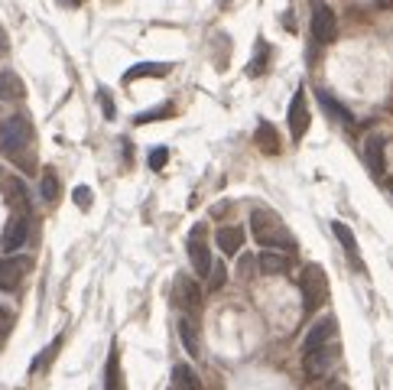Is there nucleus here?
Wrapping results in <instances>:
<instances>
[{
    "mask_svg": "<svg viewBox=\"0 0 393 390\" xmlns=\"http://www.w3.org/2000/svg\"><path fill=\"white\" fill-rule=\"evenodd\" d=\"M250 231H254V237L260 241L263 247H270V251H296V237L289 234V228H286V222L279 218L277 212H270V208H254L250 212Z\"/></svg>",
    "mask_w": 393,
    "mask_h": 390,
    "instance_id": "1",
    "label": "nucleus"
},
{
    "mask_svg": "<svg viewBox=\"0 0 393 390\" xmlns=\"http://www.w3.org/2000/svg\"><path fill=\"white\" fill-rule=\"evenodd\" d=\"M299 293H302V309L306 313H316L319 306L328 296V276L319 264H306L299 273Z\"/></svg>",
    "mask_w": 393,
    "mask_h": 390,
    "instance_id": "2",
    "label": "nucleus"
},
{
    "mask_svg": "<svg viewBox=\"0 0 393 390\" xmlns=\"http://www.w3.org/2000/svg\"><path fill=\"white\" fill-rule=\"evenodd\" d=\"M30 143H33V127L26 117H10V121L0 124V150L7 156L20 160V153H26Z\"/></svg>",
    "mask_w": 393,
    "mask_h": 390,
    "instance_id": "3",
    "label": "nucleus"
},
{
    "mask_svg": "<svg viewBox=\"0 0 393 390\" xmlns=\"http://www.w3.org/2000/svg\"><path fill=\"white\" fill-rule=\"evenodd\" d=\"M189 260H192V270L199 280H205V276L211 273V247H209V231H205V224H195L192 234H189Z\"/></svg>",
    "mask_w": 393,
    "mask_h": 390,
    "instance_id": "4",
    "label": "nucleus"
},
{
    "mask_svg": "<svg viewBox=\"0 0 393 390\" xmlns=\"http://www.w3.org/2000/svg\"><path fill=\"white\" fill-rule=\"evenodd\" d=\"M335 332H338V322H335V315H322L319 322H312L309 335L302 338V354L316 352V348H325V345H332L335 342Z\"/></svg>",
    "mask_w": 393,
    "mask_h": 390,
    "instance_id": "5",
    "label": "nucleus"
},
{
    "mask_svg": "<svg viewBox=\"0 0 393 390\" xmlns=\"http://www.w3.org/2000/svg\"><path fill=\"white\" fill-rule=\"evenodd\" d=\"M312 36H316V43H335V36H338V20H335V10L325 7V4H316L312 7Z\"/></svg>",
    "mask_w": 393,
    "mask_h": 390,
    "instance_id": "6",
    "label": "nucleus"
},
{
    "mask_svg": "<svg viewBox=\"0 0 393 390\" xmlns=\"http://www.w3.org/2000/svg\"><path fill=\"white\" fill-rule=\"evenodd\" d=\"M286 124H289V134H293V140H302L309 134V124H312V117H309L306 88H299V92H296V98L289 101V114H286Z\"/></svg>",
    "mask_w": 393,
    "mask_h": 390,
    "instance_id": "7",
    "label": "nucleus"
},
{
    "mask_svg": "<svg viewBox=\"0 0 393 390\" xmlns=\"http://www.w3.org/2000/svg\"><path fill=\"white\" fill-rule=\"evenodd\" d=\"M335 358H338V348H335V342H332V345H325V348H316V352L302 354V367H306V374L316 381V377H322L325 371L332 367Z\"/></svg>",
    "mask_w": 393,
    "mask_h": 390,
    "instance_id": "8",
    "label": "nucleus"
},
{
    "mask_svg": "<svg viewBox=\"0 0 393 390\" xmlns=\"http://www.w3.org/2000/svg\"><path fill=\"white\" fill-rule=\"evenodd\" d=\"M26 270H30V260H23V257H0V290H16Z\"/></svg>",
    "mask_w": 393,
    "mask_h": 390,
    "instance_id": "9",
    "label": "nucleus"
},
{
    "mask_svg": "<svg viewBox=\"0 0 393 390\" xmlns=\"http://www.w3.org/2000/svg\"><path fill=\"white\" fill-rule=\"evenodd\" d=\"M332 231H335V237H338V244L345 247L348 260H351V267H355V270H361V273H364V257H361V247H358L355 231L348 228L345 222H335V224H332Z\"/></svg>",
    "mask_w": 393,
    "mask_h": 390,
    "instance_id": "10",
    "label": "nucleus"
},
{
    "mask_svg": "<svg viewBox=\"0 0 393 390\" xmlns=\"http://www.w3.org/2000/svg\"><path fill=\"white\" fill-rule=\"evenodd\" d=\"M289 267H293V260L283 251H270V247H267V251L257 254V270H260V273L277 276V273H286Z\"/></svg>",
    "mask_w": 393,
    "mask_h": 390,
    "instance_id": "11",
    "label": "nucleus"
},
{
    "mask_svg": "<svg viewBox=\"0 0 393 390\" xmlns=\"http://www.w3.org/2000/svg\"><path fill=\"white\" fill-rule=\"evenodd\" d=\"M26 237H30V218L20 215V218H13V222L7 224V231H4V251L7 254L20 251V247L26 244Z\"/></svg>",
    "mask_w": 393,
    "mask_h": 390,
    "instance_id": "12",
    "label": "nucleus"
},
{
    "mask_svg": "<svg viewBox=\"0 0 393 390\" xmlns=\"http://www.w3.org/2000/svg\"><path fill=\"white\" fill-rule=\"evenodd\" d=\"M384 146H387L384 134H370V137L364 140V156H367V166L374 169V176L384 173Z\"/></svg>",
    "mask_w": 393,
    "mask_h": 390,
    "instance_id": "13",
    "label": "nucleus"
},
{
    "mask_svg": "<svg viewBox=\"0 0 393 390\" xmlns=\"http://www.w3.org/2000/svg\"><path fill=\"white\" fill-rule=\"evenodd\" d=\"M172 72V62H140V65H133L127 75H123V82H137V78H166Z\"/></svg>",
    "mask_w": 393,
    "mask_h": 390,
    "instance_id": "14",
    "label": "nucleus"
},
{
    "mask_svg": "<svg viewBox=\"0 0 393 390\" xmlns=\"http://www.w3.org/2000/svg\"><path fill=\"white\" fill-rule=\"evenodd\" d=\"M176 303L182 309H199L201 306V290L195 286V280L179 276V280H176Z\"/></svg>",
    "mask_w": 393,
    "mask_h": 390,
    "instance_id": "15",
    "label": "nucleus"
},
{
    "mask_svg": "<svg viewBox=\"0 0 393 390\" xmlns=\"http://www.w3.org/2000/svg\"><path fill=\"white\" fill-rule=\"evenodd\" d=\"M319 104H322V111H325L328 117H332V121L338 124V127H351V124H355L351 111H348L345 104H338V101H335L328 92H319Z\"/></svg>",
    "mask_w": 393,
    "mask_h": 390,
    "instance_id": "16",
    "label": "nucleus"
},
{
    "mask_svg": "<svg viewBox=\"0 0 393 390\" xmlns=\"http://www.w3.org/2000/svg\"><path fill=\"white\" fill-rule=\"evenodd\" d=\"M240 247H244V228H240V224L218 228V251L221 254H238Z\"/></svg>",
    "mask_w": 393,
    "mask_h": 390,
    "instance_id": "17",
    "label": "nucleus"
},
{
    "mask_svg": "<svg viewBox=\"0 0 393 390\" xmlns=\"http://www.w3.org/2000/svg\"><path fill=\"white\" fill-rule=\"evenodd\" d=\"M26 98V85L16 72H0V101H20Z\"/></svg>",
    "mask_w": 393,
    "mask_h": 390,
    "instance_id": "18",
    "label": "nucleus"
},
{
    "mask_svg": "<svg viewBox=\"0 0 393 390\" xmlns=\"http://www.w3.org/2000/svg\"><path fill=\"white\" fill-rule=\"evenodd\" d=\"M104 390H127V384H123V371H121V354H117V348H111V354H108V367H104Z\"/></svg>",
    "mask_w": 393,
    "mask_h": 390,
    "instance_id": "19",
    "label": "nucleus"
},
{
    "mask_svg": "<svg viewBox=\"0 0 393 390\" xmlns=\"http://www.w3.org/2000/svg\"><path fill=\"white\" fill-rule=\"evenodd\" d=\"M172 384H176V390H201V377L195 374L192 364H176L172 367Z\"/></svg>",
    "mask_w": 393,
    "mask_h": 390,
    "instance_id": "20",
    "label": "nucleus"
},
{
    "mask_svg": "<svg viewBox=\"0 0 393 390\" xmlns=\"http://www.w3.org/2000/svg\"><path fill=\"white\" fill-rule=\"evenodd\" d=\"M257 146H260L263 153H270V156H277L279 153V137H277V127L273 124H267V121H260V127H257Z\"/></svg>",
    "mask_w": 393,
    "mask_h": 390,
    "instance_id": "21",
    "label": "nucleus"
},
{
    "mask_svg": "<svg viewBox=\"0 0 393 390\" xmlns=\"http://www.w3.org/2000/svg\"><path fill=\"white\" fill-rule=\"evenodd\" d=\"M179 338H182L185 352L192 354V358H199V335H195V325H192V319H189V315H182V319H179Z\"/></svg>",
    "mask_w": 393,
    "mask_h": 390,
    "instance_id": "22",
    "label": "nucleus"
},
{
    "mask_svg": "<svg viewBox=\"0 0 393 390\" xmlns=\"http://www.w3.org/2000/svg\"><path fill=\"white\" fill-rule=\"evenodd\" d=\"M59 348H62V335H59V338H52V342H49V348H43V352L36 354V361L30 364V374H39L43 367L52 364V358L59 354Z\"/></svg>",
    "mask_w": 393,
    "mask_h": 390,
    "instance_id": "23",
    "label": "nucleus"
},
{
    "mask_svg": "<svg viewBox=\"0 0 393 390\" xmlns=\"http://www.w3.org/2000/svg\"><path fill=\"white\" fill-rule=\"evenodd\" d=\"M39 195H43V202L59 199V176H55V169H46V173H43V179H39Z\"/></svg>",
    "mask_w": 393,
    "mask_h": 390,
    "instance_id": "24",
    "label": "nucleus"
},
{
    "mask_svg": "<svg viewBox=\"0 0 393 390\" xmlns=\"http://www.w3.org/2000/svg\"><path fill=\"white\" fill-rule=\"evenodd\" d=\"M263 69H267V43L257 39V55H254V62L247 65V75L257 78V75H263Z\"/></svg>",
    "mask_w": 393,
    "mask_h": 390,
    "instance_id": "25",
    "label": "nucleus"
},
{
    "mask_svg": "<svg viewBox=\"0 0 393 390\" xmlns=\"http://www.w3.org/2000/svg\"><path fill=\"white\" fill-rule=\"evenodd\" d=\"M228 283V270L224 264H211V273H209V290H221Z\"/></svg>",
    "mask_w": 393,
    "mask_h": 390,
    "instance_id": "26",
    "label": "nucleus"
},
{
    "mask_svg": "<svg viewBox=\"0 0 393 390\" xmlns=\"http://www.w3.org/2000/svg\"><path fill=\"white\" fill-rule=\"evenodd\" d=\"M166 160H170V150L166 146H153V153H150V169H162L166 166Z\"/></svg>",
    "mask_w": 393,
    "mask_h": 390,
    "instance_id": "27",
    "label": "nucleus"
},
{
    "mask_svg": "<svg viewBox=\"0 0 393 390\" xmlns=\"http://www.w3.org/2000/svg\"><path fill=\"white\" fill-rule=\"evenodd\" d=\"M254 270H257V257H244V260L238 264L240 280H250V276H254Z\"/></svg>",
    "mask_w": 393,
    "mask_h": 390,
    "instance_id": "28",
    "label": "nucleus"
},
{
    "mask_svg": "<svg viewBox=\"0 0 393 390\" xmlns=\"http://www.w3.org/2000/svg\"><path fill=\"white\" fill-rule=\"evenodd\" d=\"M75 205L78 208H92V189H88V185H78L75 189Z\"/></svg>",
    "mask_w": 393,
    "mask_h": 390,
    "instance_id": "29",
    "label": "nucleus"
},
{
    "mask_svg": "<svg viewBox=\"0 0 393 390\" xmlns=\"http://www.w3.org/2000/svg\"><path fill=\"white\" fill-rule=\"evenodd\" d=\"M10 322H13V315H10V309L7 306H0V335L10 329Z\"/></svg>",
    "mask_w": 393,
    "mask_h": 390,
    "instance_id": "30",
    "label": "nucleus"
},
{
    "mask_svg": "<svg viewBox=\"0 0 393 390\" xmlns=\"http://www.w3.org/2000/svg\"><path fill=\"white\" fill-rule=\"evenodd\" d=\"M98 98H101V104H104V114H108V117H114V104L108 101V92H98Z\"/></svg>",
    "mask_w": 393,
    "mask_h": 390,
    "instance_id": "31",
    "label": "nucleus"
},
{
    "mask_svg": "<svg viewBox=\"0 0 393 390\" xmlns=\"http://www.w3.org/2000/svg\"><path fill=\"white\" fill-rule=\"evenodd\" d=\"M7 53V36H4V30H0V55Z\"/></svg>",
    "mask_w": 393,
    "mask_h": 390,
    "instance_id": "32",
    "label": "nucleus"
},
{
    "mask_svg": "<svg viewBox=\"0 0 393 390\" xmlns=\"http://www.w3.org/2000/svg\"><path fill=\"white\" fill-rule=\"evenodd\" d=\"M59 4H65V7H78L82 0H59Z\"/></svg>",
    "mask_w": 393,
    "mask_h": 390,
    "instance_id": "33",
    "label": "nucleus"
},
{
    "mask_svg": "<svg viewBox=\"0 0 393 390\" xmlns=\"http://www.w3.org/2000/svg\"><path fill=\"white\" fill-rule=\"evenodd\" d=\"M384 7H393V0H387V4H384Z\"/></svg>",
    "mask_w": 393,
    "mask_h": 390,
    "instance_id": "34",
    "label": "nucleus"
},
{
    "mask_svg": "<svg viewBox=\"0 0 393 390\" xmlns=\"http://www.w3.org/2000/svg\"><path fill=\"white\" fill-rule=\"evenodd\" d=\"M312 4H322V0H312Z\"/></svg>",
    "mask_w": 393,
    "mask_h": 390,
    "instance_id": "35",
    "label": "nucleus"
},
{
    "mask_svg": "<svg viewBox=\"0 0 393 390\" xmlns=\"http://www.w3.org/2000/svg\"><path fill=\"white\" fill-rule=\"evenodd\" d=\"M335 390H345V387H335Z\"/></svg>",
    "mask_w": 393,
    "mask_h": 390,
    "instance_id": "36",
    "label": "nucleus"
},
{
    "mask_svg": "<svg viewBox=\"0 0 393 390\" xmlns=\"http://www.w3.org/2000/svg\"><path fill=\"white\" fill-rule=\"evenodd\" d=\"M172 390H176V387H172Z\"/></svg>",
    "mask_w": 393,
    "mask_h": 390,
    "instance_id": "37",
    "label": "nucleus"
}]
</instances>
